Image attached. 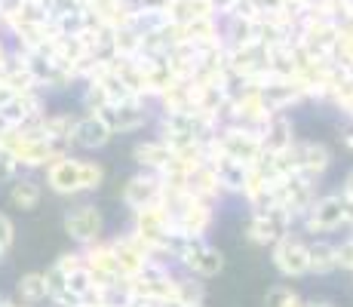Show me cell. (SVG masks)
Instances as JSON below:
<instances>
[{"mask_svg":"<svg viewBox=\"0 0 353 307\" xmlns=\"http://www.w3.org/2000/svg\"><path fill=\"white\" fill-rule=\"evenodd\" d=\"M12 200H16V203H28V206H31V203L37 200V190H34L28 181H25V184H16V188H12Z\"/></svg>","mask_w":353,"mask_h":307,"instance_id":"cell-1","label":"cell"}]
</instances>
